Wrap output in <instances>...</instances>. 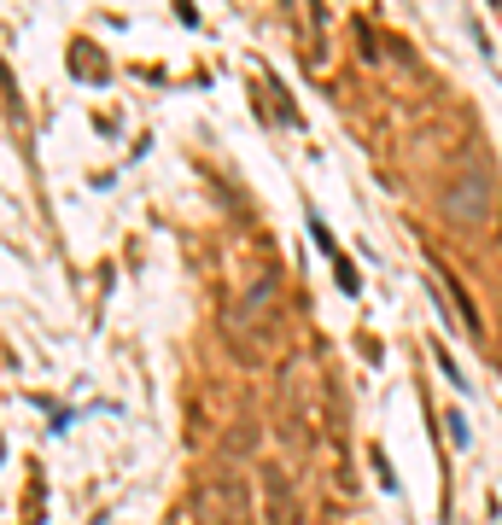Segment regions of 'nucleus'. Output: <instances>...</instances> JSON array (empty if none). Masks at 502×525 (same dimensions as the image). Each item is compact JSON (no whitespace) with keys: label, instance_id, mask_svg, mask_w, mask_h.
I'll return each instance as SVG.
<instances>
[{"label":"nucleus","instance_id":"f03ea898","mask_svg":"<svg viewBox=\"0 0 502 525\" xmlns=\"http://www.w3.org/2000/svg\"><path fill=\"white\" fill-rule=\"evenodd\" d=\"M263 508H269V525H292L298 508H292V485L281 467H263Z\"/></svg>","mask_w":502,"mask_h":525},{"label":"nucleus","instance_id":"f257e3e1","mask_svg":"<svg viewBox=\"0 0 502 525\" xmlns=\"http://www.w3.org/2000/svg\"><path fill=\"white\" fill-rule=\"evenodd\" d=\"M444 216H456V223H485L491 216V182H485V170H467L462 182H450Z\"/></svg>","mask_w":502,"mask_h":525}]
</instances>
